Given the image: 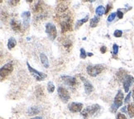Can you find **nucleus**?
<instances>
[{
    "label": "nucleus",
    "mask_w": 134,
    "mask_h": 119,
    "mask_svg": "<svg viewBox=\"0 0 134 119\" xmlns=\"http://www.w3.org/2000/svg\"><path fill=\"white\" fill-rule=\"evenodd\" d=\"M113 36L115 37H121L122 36V32L121 30H115L114 32H113Z\"/></svg>",
    "instance_id": "27"
},
{
    "label": "nucleus",
    "mask_w": 134,
    "mask_h": 119,
    "mask_svg": "<svg viewBox=\"0 0 134 119\" xmlns=\"http://www.w3.org/2000/svg\"><path fill=\"white\" fill-rule=\"evenodd\" d=\"M80 80H82V82H83L84 87H85V91L87 94H90V93H92L93 91H94V86H93V84L83 76H80Z\"/></svg>",
    "instance_id": "12"
},
{
    "label": "nucleus",
    "mask_w": 134,
    "mask_h": 119,
    "mask_svg": "<svg viewBox=\"0 0 134 119\" xmlns=\"http://www.w3.org/2000/svg\"><path fill=\"white\" fill-rule=\"evenodd\" d=\"M104 13H105V8L103 5H99L95 9V13L97 14L98 17H100L102 15H104Z\"/></svg>",
    "instance_id": "21"
},
{
    "label": "nucleus",
    "mask_w": 134,
    "mask_h": 119,
    "mask_svg": "<svg viewBox=\"0 0 134 119\" xmlns=\"http://www.w3.org/2000/svg\"><path fill=\"white\" fill-rule=\"evenodd\" d=\"M41 112V108L39 107H37V106H33V107H30L27 111V115H30V116H33V115H36L39 113Z\"/></svg>",
    "instance_id": "16"
},
{
    "label": "nucleus",
    "mask_w": 134,
    "mask_h": 119,
    "mask_svg": "<svg viewBox=\"0 0 134 119\" xmlns=\"http://www.w3.org/2000/svg\"><path fill=\"white\" fill-rule=\"evenodd\" d=\"M57 93H58V95L60 97V99H61V101H62L63 103H67L70 99V95L69 94V91L67 90L65 88H64L62 86L58 87Z\"/></svg>",
    "instance_id": "8"
},
{
    "label": "nucleus",
    "mask_w": 134,
    "mask_h": 119,
    "mask_svg": "<svg viewBox=\"0 0 134 119\" xmlns=\"http://www.w3.org/2000/svg\"><path fill=\"white\" fill-rule=\"evenodd\" d=\"M31 119H43L42 117H35L33 118H31Z\"/></svg>",
    "instance_id": "35"
},
{
    "label": "nucleus",
    "mask_w": 134,
    "mask_h": 119,
    "mask_svg": "<svg viewBox=\"0 0 134 119\" xmlns=\"http://www.w3.org/2000/svg\"><path fill=\"white\" fill-rule=\"evenodd\" d=\"M116 16H117V13H112L111 14H109V17H108V22H113V20H114V18H116Z\"/></svg>",
    "instance_id": "24"
},
{
    "label": "nucleus",
    "mask_w": 134,
    "mask_h": 119,
    "mask_svg": "<svg viewBox=\"0 0 134 119\" xmlns=\"http://www.w3.org/2000/svg\"><path fill=\"white\" fill-rule=\"evenodd\" d=\"M99 110H100V106L99 104H93L91 106H89L86 108H85V109L81 112V116L86 119L89 117H92L95 115Z\"/></svg>",
    "instance_id": "2"
},
{
    "label": "nucleus",
    "mask_w": 134,
    "mask_h": 119,
    "mask_svg": "<svg viewBox=\"0 0 134 119\" xmlns=\"http://www.w3.org/2000/svg\"><path fill=\"white\" fill-rule=\"evenodd\" d=\"M134 83V77L130 75H127L125 76L124 80H123V89L126 93H128L130 89V86Z\"/></svg>",
    "instance_id": "10"
},
{
    "label": "nucleus",
    "mask_w": 134,
    "mask_h": 119,
    "mask_svg": "<svg viewBox=\"0 0 134 119\" xmlns=\"http://www.w3.org/2000/svg\"><path fill=\"white\" fill-rule=\"evenodd\" d=\"M109 9H111V5H110V4L109 3V4L107 5V9L105 10V13H109Z\"/></svg>",
    "instance_id": "33"
},
{
    "label": "nucleus",
    "mask_w": 134,
    "mask_h": 119,
    "mask_svg": "<svg viewBox=\"0 0 134 119\" xmlns=\"http://www.w3.org/2000/svg\"><path fill=\"white\" fill-rule=\"evenodd\" d=\"M117 119H127V118L126 117L124 114H122V113H118L117 116Z\"/></svg>",
    "instance_id": "31"
},
{
    "label": "nucleus",
    "mask_w": 134,
    "mask_h": 119,
    "mask_svg": "<svg viewBox=\"0 0 134 119\" xmlns=\"http://www.w3.org/2000/svg\"><path fill=\"white\" fill-rule=\"evenodd\" d=\"M60 27H61V33L64 34L67 32H70L71 31V22H72V18L70 17V13L68 12V13H62L60 16Z\"/></svg>",
    "instance_id": "1"
},
{
    "label": "nucleus",
    "mask_w": 134,
    "mask_h": 119,
    "mask_svg": "<svg viewBox=\"0 0 134 119\" xmlns=\"http://www.w3.org/2000/svg\"><path fill=\"white\" fill-rule=\"evenodd\" d=\"M89 21V15H86V16L85 17V18H83L82 19H80V20H78L76 22V23H75V28L76 29H78L80 27H81L82 25H83L84 23H85V22H87Z\"/></svg>",
    "instance_id": "18"
},
{
    "label": "nucleus",
    "mask_w": 134,
    "mask_h": 119,
    "mask_svg": "<svg viewBox=\"0 0 134 119\" xmlns=\"http://www.w3.org/2000/svg\"><path fill=\"white\" fill-rule=\"evenodd\" d=\"M10 24H11V27L13 28V31H15V32H20L22 29L21 27V24H20L18 21L14 20V19H12L11 20V22H10Z\"/></svg>",
    "instance_id": "17"
},
{
    "label": "nucleus",
    "mask_w": 134,
    "mask_h": 119,
    "mask_svg": "<svg viewBox=\"0 0 134 119\" xmlns=\"http://www.w3.org/2000/svg\"><path fill=\"white\" fill-rule=\"evenodd\" d=\"M126 111H127V107H123L122 108V112H126Z\"/></svg>",
    "instance_id": "36"
},
{
    "label": "nucleus",
    "mask_w": 134,
    "mask_h": 119,
    "mask_svg": "<svg viewBox=\"0 0 134 119\" xmlns=\"http://www.w3.org/2000/svg\"><path fill=\"white\" fill-rule=\"evenodd\" d=\"M46 33L51 41H54L57 37V30L56 27L51 22H47L46 24Z\"/></svg>",
    "instance_id": "5"
},
{
    "label": "nucleus",
    "mask_w": 134,
    "mask_h": 119,
    "mask_svg": "<svg viewBox=\"0 0 134 119\" xmlns=\"http://www.w3.org/2000/svg\"><path fill=\"white\" fill-rule=\"evenodd\" d=\"M43 94H44V93H43L42 89H41V88H38V89H37V97L42 96Z\"/></svg>",
    "instance_id": "30"
},
{
    "label": "nucleus",
    "mask_w": 134,
    "mask_h": 119,
    "mask_svg": "<svg viewBox=\"0 0 134 119\" xmlns=\"http://www.w3.org/2000/svg\"><path fill=\"white\" fill-rule=\"evenodd\" d=\"M123 98H124V95H123V93L122 92V90H118L115 98H114V100H113V103L111 106V111L112 112H115L118 108L122 105Z\"/></svg>",
    "instance_id": "4"
},
{
    "label": "nucleus",
    "mask_w": 134,
    "mask_h": 119,
    "mask_svg": "<svg viewBox=\"0 0 134 119\" xmlns=\"http://www.w3.org/2000/svg\"><path fill=\"white\" fill-rule=\"evenodd\" d=\"M132 99H133V100H134V87H133V89H132Z\"/></svg>",
    "instance_id": "37"
},
{
    "label": "nucleus",
    "mask_w": 134,
    "mask_h": 119,
    "mask_svg": "<svg viewBox=\"0 0 134 119\" xmlns=\"http://www.w3.org/2000/svg\"><path fill=\"white\" fill-rule=\"evenodd\" d=\"M131 95H132V92L128 93V94H127V97L125 98V99H124V103H125V104H126V103H129L130 99H131Z\"/></svg>",
    "instance_id": "28"
},
{
    "label": "nucleus",
    "mask_w": 134,
    "mask_h": 119,
    "mask_svg": "<svg viewBox=\"0 0 134 119\" xmlns=\"http://www.w3.org/2000/svg\"><path fill=\"white\" fill-rule=\"evenodd\" d=\"M22 18H23V23L24 27L27 28L30 24V19H31V13L29 11H26L22 13Z\"/></svg>",
    "instance_id": "13"
},
{
    "label": "nucleus",
    "mask_w": 134,
    "mask_h": 119,
    "mask_svg": "<svg viewBox=\"0 0 134 119\" xmlns=\"http://www.w3.org/2000/svg\"><path fill=\"white\" fill-rule=\"evenodd\" d=\"M99 18L98 17V16H95V17H94L93 18L90 19V27H92V28L96 27L97 25L99 24Z\"/></svg>",
    "instance_id": "19"
},
{
    "label": "nucleus",
    "mask_w": 134,
    "mask_h": 119,
    "mask_svg": "<svg viewBox=\"0 0 134 119\" xmlns=\"http://www.w3.org/2000/svg\"><path fill=\"white\" fill-rule=\"evenodd\" d=\"M87 55H88V56H93V55H94V54L89 52V53H87Z\"/></svg>",
    "instance_id": "38"
},
{
    "label": "nucleus",
    "mask_w": 134,
    "mask_h": 119,
    "mask_svg": "<svg viewBox=\"0 0 134 119\" xmlns=\"http://www.w3.org/2000/svg\"><path fill=\"white\" fill-rule=\"evenodd\" d=\"M80 57L81 59H85L87 57V53L84 48H81L80 49Z\"/></svg>",
    "instance_id": "26"
},
{
    "label": "nucleus",
    "mask_w": 134,
    "mask_h": 119,
    "mask_svg": "<svg viewBox=\"0 0 134 119\" xmlns=\"http://www.w3.org/2000/svg\"><path fill=\"white\" fill-rule=\"evenodd\" d=\"M27 65L28 70L31 73V75L34 77L35 80L37 81H42V80H44V79L46 78V74L42 73V72H40V71H38L37 70H35L34 68H32V67L29 65L28 62H27Z\"/></svg>",
    "instance_id": "6"
},
{
    "label": "nucleus",
    "mask_w": 134,
    "mask_h": 119,
    "mask_svg": "<svg viewBox=\"0 0 134 119\" xmlns=\"http://www.w3.org/2000/svg\"><path fill=\"white\" fill-rule=\"evenodd\" d=\"M68 109L72 112H80L83 109V104L81 103L72 102L68 105Z\"/></svg>",
    "instance_id": "11"
},
{
    "label": "nucleus",
    "mask_w": 134,
    "mask_h": 119,
    "mask_svg": "<svg viewBox=\"0 0 134 119\" xmlns=\"http://www.w3.org/2000/svg\"><path fill=\"white\" fill-rule=\"evenodd\" d=\"M17 45V41L14 37H10L8 41V48L9 50L13 49Z\"/></svg>",
    "instance_id": "20"
},
{
    "label": "nucleus",
    "mask_w": 134,
    "mask_h": 119,
    "mask_svg": "<svg viewBox=\"0 0 134 119\" xmlns=\"http://www.w3.org/2000/svg\"><path fill=\"white\" fill-rule=\"evenodd\" d=\"M55 85L53 84V82H51V81H49L47 83V90L49 93H53L55 91Z\"/></svg>",
    "instance_id": "23"
},
{
    "label": "nucleus",
    "mask_w": 134,
    "mask_h": 119,
    "mask_svg": "<svg viewBox=\"0 0 134 119\" xmlns=\"http://www.w3.org/2000/svg\"><path fill=\"white\" fill-rule=\"evenodd\" d=\"M60 79L63 80L65 84L70 87H75L77 85V80L73 76L70 75H61Z\"/></svg>",
    "instance_id": "9"
},
{
    "label": "nucleus",
    "mask_w": 134,
    "mask_h": 119,
    "mask_svg": "<svg viewBox=\"0 0 134 119\" xmlns=\"http://www.w3.org/2000/svg\"><path fill=\"white\" fill-rule=\"evenodd\" d=\"M118 53V46L114 43L113 45V55H117Z\"/></svg>",
    "instance_id": "25"
},
{
    "label": "nucleus",
    "mask_w": 134,
    "mask_h": 119,
    "mask_svg": "<svg viewBox=\"0 0 134 119\" xmlns=\"http://www.w3.org/2000/svg\"><path fill=\"white\" fill-rule=\"evenodd\" d=\"M117 16H118V18H119V19H122L123 18V13L121 11L120 9H118V11H117Z\"/></svg>",
    "instance_id": "29"
},
{
    "label": "nucleus",
    "mask_w": 134,
    "mask_h": 119,
    "mask_svg": "<svg viewBox=\"0 0 134 119\" xmlns=\"http://www.w3.org/2000/svg\"><path fill=\"white\" fill-rule=\"evenodd\" d=\"M100 51H101V53L102 54H104V53H106V51H107V47L106 46H102V47L100 48Z\"/></svg>",
    "instance_id": "32"
},
{
    "label": "nucleus",
    "mask_w": 134,
    "mask_h": 119,
    "mask_svg": "<svg viewBox=\"0 0 134 119\" xmlns=\"http://www.w3.org/2000/svg\"><path fill=\"white\" fill-rule=\"evenodd\" d=\"M40 60H41V62H42V64L43 65V66L45 67V68L48 69L50 67V63H49L47 56H46V55L45 53L40 54Z\"/></svg>",
    "instance_id": "15"
},
{
    "label": "nucleus",
    "mask_w": 134,
    "mask_h": 119,
    "mask_svg": "<svg viewBox=\"0 0 134 119\" xmlns=\"http://www.w3.org/2000/svg\"><path fill=\"white\" fill-rule=\"evenodd\" d=\"M104 66L103 65H90L87 66L86 71L91 77H96L104 70Z\"/></svg>",
    "instance_id": "3"
},
{
    "label": "nucleus",
    "mask_w": 134,
    "mask_h": 119,
    "mask_svg": "<svg viewBox=\"0 0 134 119\" xmlns=\"http://www.w3.org/2000/svg\"><path fill=\"white\" fill-rule=\"evenodd\" d=\"M127 112L128 113V115L131 118H132L134 117V103H129L128 106L127 107Z\"/></svg>",
    "instance_id": "22"
},
{
    "label": "nucleus",
    "mask_w": 134,
    "mask_h": 119,
    "mask_svg": "<svg viewBox=\"0 0 134 119\" xmlns=\"http://www.w3.org/2000/svg\"><path fill=\"white\" fill-rule=\"evenodd\" d=\"M11 5H16L17 3H18V1H16V0H14V1H11L10 2Z\"/></svg>",
    "instance_id": "34"
},
{
    "label": "nucleus",
    "mask_w": 134,
    "mask_h": 119,
    "mask_svg": "<svg viewBox=\"0 0 134 119\" xmlns=\"http://www.w3.org/2000/svg\"><path fill=\"white\" fill-rule=\"evenodd\" d=\"M68 10V3L65 2H62L60 3L57 7H56V11H57L59 13H66V11Z\"/></svg>",
    "instance_id": "14"
},
{
    "label": "nucleus",
    "mask_w": 134,
    "mask_h": 119,
    "mask_svg": "<svg viewBox=\"0 0 134 119\" xmlns=\"http://www.w3.org/2000/svg\"><path fill=\"white\" fill-rule=\"evenodd\" d=\"M13 70V65L12 62H8V63L3 65L0 69V75H1V80L8 76Z\"/></svg>",
    "instance_id": "7"
}]
</instances>
